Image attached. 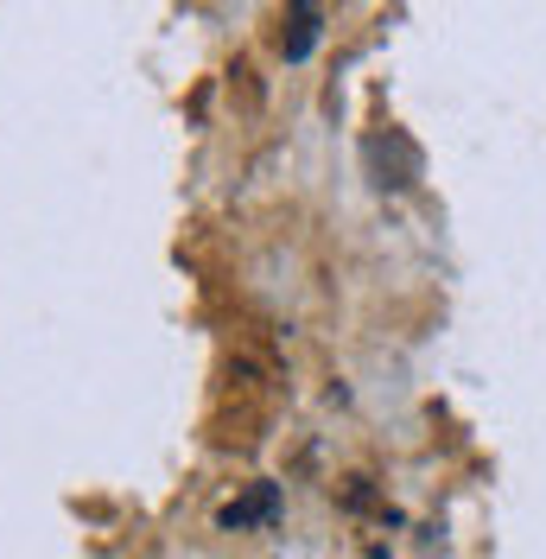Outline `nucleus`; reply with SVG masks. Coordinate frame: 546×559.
<instances>
[{
  "label": "nucleus",
  "mask_w": 546,
  "mask_h": 559,
  "mask_svg": "<svg viewBox=\"0 0 546 559\" xmlns=\"http://www.w3.org/2000/svg\"><path fill=\"white\" fill-rule=\"evenodd\" d=\"M318 20H324V7L318 0H293L286 7V26H280V51L299 64V58H311V45H318Z\"/></svg>",
  "instance_id": "f257e3e1"
},
{
  "label": "nucleus",
  "mask_w": 546,
  "mask_h": 559,
  "mask_svg": "<svg viewBox=\"0 0 546 559\" xmlns=\"http://www.w3.org/2000/svg\"><path fill=\"white\" fill-rule=\"evenodd\" d=\"M268 515H273V489L261 484L248 502H229V509H223V527H248V522H268Z\"/></svg>",
  "instance_id": "f03ea898"
}]
</instances>
